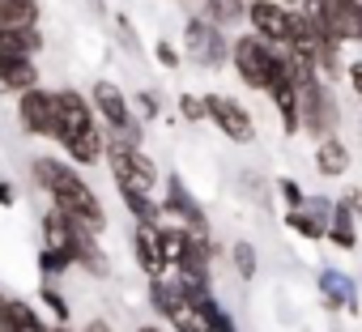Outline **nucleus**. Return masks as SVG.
<instances>
[{"mask_svg": "<svg viewBox=\"0 0 362 332\" xmlns=\"http://www.w3.org/2000/svg\"><path fill=\"white\" fill-rule=\"evenodd\" d=\"M136 332H162V328H153V324H145V328H136Z\"/></svg>", "mask_w": 362, "mask_h": 332, "instance_id": "obj_38", "label": "nucleus"}, {"mask_svg": "<svg viewBox=\"0 0 362 332\" xmlns=\"http://www.w3.org/2000/svg\"><path fill=\"white\" fill-rule=\"evenodd\" d=\"M184 52L201 69H218V64L230 60V43H226L222 26L209 22V18H188V26H184Z\"/></svg>", "mask_w": 362, "mask_h": 332, "instance_id": "obj_6", "label": "nucleus"}, {"mask_svg": "<svg viewBox=\"0 0 362 332\" xmlns=\"http://www.w3.org/2000/svg\"><path fill=\"white\" fill-rule=\"evenodd\" d=\"M141 111H145L149 119H158V98H153V94H141Z\"/></svg>", "mask_w": 362, "mask_h": 332, "instance_id": "obj_34", "label": "nucleus"}, {"mask_svg": "<svg viewBox=\"0 0 362 332\" xmlns=\"http://www.w3.org/2000/svg\"><path fill=\"white\" fill-rule=\"evenodd\" d=\"M205 18H209V22H218V26L226 30L230 22L247 18V0H205Z\"/></svg>", "mask_w": 362, "mask_h": 332, "instance_id": "obj_25", "label": "nucleus"}, {"mask_svg": "<svg viewBox=\"0 0 362 332\" xmlns=\"http://www.w3.org/2000/svg\"><path fill=\"white\" fill-rule=\"evenodd\" d=\"M0 332H52V328L30 311V302L0 290Z\"/></svg>", "mask_w": 362, "mask_h": 332, "instance_id": "obj_14", "label": "nucleus"}, {"mask_svg": "<svg viewBox=\"0 0 362 332\" xmlns=\"http://www.w3.org/2000/svg\"><path fill=\"white\" fill-rule=\"evenodd\" d=\"M35 179H39V188L52 196V209H60L69 222H77V226L90 230V235H103V230H107V209H103V201L94 196V188L73 171V166H64V162H56V158H39V162H35Z\"/></svg>", "mask_w": 362, "mask_h": 332, "instance_id": "obj_1", "label": "nucleus"}, {"mask_svg": "<svg viewBox=\"0 0 362 332\" xmlns=\"http://www.w3.org/2000/svg\"><path fill=\"white\" fill-rule=\"evenodd\" d=\"M358 5H362V0H358Z\"/></svg>", "mask_w": 362, "mask_h": 332, "instance_id": "obj_40", "label": "nucleus"}, {"mask_svg": "<svg viewBox=\"0 0 362 332\" xmlns=\"http://www.w3.org/2000/svg\"><path fill=\"white\" fill-rule=\"evenodd\" d=\"M0 85L13 90V94L35 90V85H39V69H35V60H13V64H5V69H0Z\"/></svg>", "mask_w": 362, "mask_h": 332, "instance_id": "obj_23", "label": "nucleus"}, {"mask_svg": "<svg viewBox=\"0 0 362 332\" xmlns=\"http://www.w3.org/2000/svg\"><path fill=\"white\" fill-rule=\"evenodd\" d=\"M269 98L277 102L286 132H298V128H303V124H298V81H290V85H273V90H269Z\"/></svg>", "mask_w": 362, "mask_h": 332, "instance_id": "obj_24", "label": "nucleus"}, {"mask_svg": "<svg viewBox=\"0 0 362 332\" xmlns=\"http://www.w3.org/2000/svg\"><path fill=\"white\" fill-rule=\"evenodd\" d=\"M349 85H354L358 98H362V64H349Z\"/></svg>", "mask_w": 362, "mask_h": 332, "instance_id": "obj_35", "label": "nucleus"}, {"mask_svg": "<svg viewBox=\"0 0 362 332\" xmlns=\"http://www.w3.org/2000/svg\"><path fill=\"white\" fill-rule=\"evenodd\" d=\"M132 251H136V264H141L149 277H158V273H166V268H170V264H166V251H162V230H158V226L136 222Z\"/></svg>", "mask_w": 362, "mask_h": 332, "instance_id": "obj_12", "label": "nucleus"}, {"mask_svg": "<svg viewBox=\"0 0 362 332\" xmlns=\"http://www.w3.org/2000/svg\"><path fill=\"white\" fill-rule=\"evenodd\" d=\"M328 239L337 243V247H358V235H354V201H341L337 209H332V226H328Z\"/></svg>", "mask_w": 362, "mask_h": 332, "instance_id": "obj_22", "label": "nucleus"}, {"mask_svg": "<svg viewBox=\"0 0 362 332\" xmlns=\"http://www.w3.org/2000/svg\"><path fill=\"white\" fill-rule=\"evenodd\" d=\"M298 124L303 132H311L315 141L332 136V124H337V111H332V98L320 81V73L311 77H298Z\"/></svg>", "mask_w": 362, "mask_h": 332, "instance_id": "obj_5", "label": "nucleus"}, {"mask_svg": "<svg viewBox=\"0 0 362 332\" xmlns=\"http://www.w3.org/2000/svg\"><path fill=\"white\" fill-rule=\"evenodd\" d=\"M94 111L115 128V136L119 132H128L136 119H132V107H128V98L119 94V85H111V81H98L94 85Z\"/></svg>", "mask_w": 362, "mask_h": 332, "instance_id": "obj_11", "label": "nucleus"}, {"mask_svg": "<svg viewBox=\"0 0 362 332\" xmlns=\"http://www.w3.org/2000/svg\"><path fill=\"white\" fill-rule=\"evenodd\" d=\"M286 226H290V230H298L303 239H328V230H324L307 209H290V213H286Z\"/></svg>", "mask_w": 362, "mask_h": 332, "instance_id": "obj_26", "label": "nucleus"}, {"mask_svg": "<svg viewBox=\"0 0 362 332\" xmlns=\"http://www.w3.org/2000/svg\"><path fill=\"white\" fill-rule=\"evenodd\" d=\"M39 47H43V39H39L35 26H26V30H0V69L13 64V60H30Z\"/></svg>", "mask_w": 362, "mask_h": 332, "instance_id": "obj_17", "label": "nucleus"}, {"mask_svg": "<svg viewBox=\"0 0 362 332\" xmlns=\"http://www.w3.org/2000/svg\"><path fill=\"white\" fill-rule=\"evenodd\" d=\"M320 294H324L328 311H358V285L345 273H337V268L320 273Z\"/></svg>", "mask_w": 362, "mask_h": 332, "instance_id": "obj_15", "label": "nucleus"}, {"mask_svg": "<svg viewBox=\"0 0 362 332\" xmlns=\"http://www.w3.org/2000/svg\"><path fill=\"white\" fill-rule=\"evenodd\" d=\"M77 264H81L86 273H94V277H107V273H111V260H107V251L98 247V235H90V230L77 235Z\"/></svg>", "mask_w": 362, "mask_h": 332, "instance_id": "obj_20", "label": "nucleus"}, {"mask_svg": "<svg viewBox=\"0 0 362 332\" xmlns=\"http://www.w3.org/2000/svg\"><path fill=\"white\" fill-rule=\"evenodd\" d=\"M230 260H235V273H239L243 281L256 277V247H252V243H235V247H230Z\"/></svg>", "mask_w": 362, "mask_h": 332, "instance_id": "obj_27", "label": "nucleus"}, {"mask_svg": "<svg viewBox=\"0 0 362 332\" xmlns=\"http://www.w3.org/2000/svg\"><path fill=\"white\" fill-rule=\"evenodd\" d=\"M166 213H175L179 226H188L192 235H209V218H205V209L197 205V196L184 188V179H179V175H170V184H166Z\"/></svg>", "mask_w": 362, "mask_h": 332, "instance_id": "obj_10", "label": "nucleus"}, {"mask_svg": "<svg viewBox=\"0 0 362 332\" xmlns=\"http://www.w3.org/2000/svg\"><path fill=\"white\" fill-rule=\"evenodd\" d=\"M179 115H184L188 124H209V107H205V98H197V94H184V98H179Z\"/></svg>", "mask_w": 362, "mask_h": 332, "instance_id": "obj_28", "label": "nucleus"}, {"mask_svg": "<svg viewBox=\"0 0 362 332\" xmlns=\"http://www.w3.org/2000/svg\"><path fill=\"white\" fill-rule=\"evenodd\" d=\"M277 192L286 196V205H290V209H303V205H307V196H303V188H298L294 179H277Z\"/></svg>", "mask_w": 362, "mask_h": 332, "instance_id": "obj_29", "label": "nucleus"}, {"mask_svg": "<svg viewBox=\"0 0 362 332\" xmlns=\"http://www.w3.org/2000/svg\"><path fill=\"white\" fill-rule=\"evenodd\" d=\"M86 332H111V324H107V319H90Z\"/></svg>", "mask_w": 362, "mask_h": 332, "instance_id": "obj_37", "label": "nucleus"}, {"mask_svg": "<svg viewBox=\"0 0 362 332\" xmlns=\"http://www.w3.org/2000/svg\"><path fill=\"white\" fill-rule=\"evenodd\" d=\"M43 302H47V307H52V311H56V319H60V324H64V319H69V302H64V298H60V294H56V290H52V285H47V290H43Z\"/></svg>", "mask_w": 362, "mask_h": 332, "instance_id": "obj_31", "label": "nucleus"}, {"mask_svg": "<svg viewBox=\"0 0 362 332\" xmlns=\"http://www.w3.org/2000/svg\"><path fill=\"white\" fill-rule=\"evenodd\" d=\"M328 22L341 35V43H362V5L358 0H324Z\"/></svg>", "mask_w": 362, "mask_h": 332, "instance_id": "obj_16", "label": "nucleus"}, {"mask_svg": "<svg viewBox=\"0 0 362 332\" xmlns=\"http://www.w3.org/2000/svg\"><path fill=\"white\" fill-rule=\"evenodd\" d=\"M230 64H235V73L252 85V90H273V81L281 77V47L277 43H269V39H260L256 30H247V35H239L235 43H230Z\"/></svg>", "mask_w": 362, "mask_h": 332, "instance_id": "obj_3", "label": "nucleus"}, {"mask_svg": "<svg viewBox=\"0 0 362 332\" xmlns=\"http://www.w3.org/2000/svg\"><path fill=\"white\" fill-rule=\"evenodd\" d=\"M18 115H22L26 132H35V136H56V128H60L56 94H52V90H39V85L18 94Z\"/></svg>", "mask_w": 362, "mask_h": 332, "instance_id": "obj_9", "label": "nucleus"}, {"mask_svg": "<svg viewBox=\"0 0 362 332\" xmlns=\"http://www.w3.org/2000/svg\"><path fill=\"white\" fill-rule=\"evenodd\" d=\"M0 205H18V192H13V184H5V179H0Z\"/></svg>", "mask_w": 362, "mask_h": 332, "instance_id": "obj_33", "label": "nucleus"}, {"mask_svg": "<svg viewBox=\"0 0 362 332\" xmlns=\"http://www.w3.org/2000/svg\"><path fill=\"white\" fill-rule=\"evenodd\" d=\"M56 115H60V128H56V141L64 145V153L73 162H98L103 158V132L94 124V107L77 94V90H56Z\"/></svg>", "mask_w": 362, "mask_h": 332, "instance_id": "obj_2", "label": "nucleus"}, {"mask_svg": "<svg viewBox=\"0 0 362 332\" xmlns=\"http://www.w3.org/2000/svg\"><path fill=\"white\" fill-rule=\"evenodd\" d=\"M247 22L260 39L269 43H290V30H294V9L286 0H247Z\"/></svg>", "mask_w": 362, "mask_h": 332, "instance_id": "obj_8", "label": "nucleus"}, {"mask_svg": "<svg viewBox=\"0 0 362 332\" xmlns=\"http://www.w3.org/2000/svg\"><path fill=\"white\" fill-rule=\"evenodd\" d=\"M39 26V0H0V30Z\"/></svg>", "mask_w": 362, "mask_h": 332, "instance_id": "obj_19", "label": "nucleus"}, {"mask_svg": "<svg viewBox=\"0 0 362 332\" xmlns=\"http://www.w3.org/2000/svg\"><path fill=\"white\" fill-rule=\"evenodd\" d=\"M153 52H158V64H162V69H179V52H175V43L158 39V47H153Z\"/></svg>", "mask_w": 362, "mask_h": 332, "instance_id": "obj_30", "label": "nucleus"}, {"mask_svg": "<svg viewBox=\"0 0 362 332\" xmlns=\"http://www.w3.org/2000/svg\"><path fill=\"white\" fill-rule=\"evenodd\" d=\"M77 235H81V226H77V222H69L60 209H52V213L43 218V247H52V251L69 256L73 264H77Z\"/></svg>", "mask_w": 362, "mask_h": 332, "instance_id": "obj_13", "label": "nucleus"}, {"mask_svg": "<svg viewBox=\"0 0 362 332\" xmlns=\"http://www.w3.org/2000/svg\"><path fill=\"white\" fill-rule=\"evenodd\" d=\"M52 332H69V328H64V324H56V328H52Z\"/></svg>", "mask_w": 362, "mask_h": 332, "instance_id": "obj_39", "label": "nucleus"}, {"mask_svg": "<svg viewBox=\"0 0 362 332\" xmlns=\"http://www.w3.org/2000/svg\"><path fill=\"white\" fill-rule=\"evenodd\" d=\"M315 171H320L324 179H337V175L349 171V149H345L337 136H324V141H320V149H315Z\"/></svg>", "mask_w": 362, "mask_h": 332, "instance_id": "obj_18", "label": "nucleus"}, {"mask_svg": "<svg viewBox=\"0 0 362 332\" xmlns=\"http://www.w3.org/2000/svg\"><path fill=\"white\" fill-rule=\"evenodd\" d=\"M119 196H124V205H128V213H132L136 222H145V226H158V222H162V205L153 201V192H132V188H119Z\"/></svg>", "mask_w": 362, "mask_h": 332, "instance_id": "obj_21", "label": "nucleus"}, {"mask_svg": "<svg viewBox=\"0 0 362 332\" xmlns=\"http://www.w3.org/2000/svg\"><path fill=\"white\" fill-rule=\"evenodd\" d=\"M107 162H111V175L119 188H132V192H153L158 188V166L141 153V145H128V141H111L107 145Z\"/></svg>", "mask_w": 362, "mask_h": 332, "instance_id": "obj_4", "label": "nucleus"}, {"mask_svg": "<svg viewBox=\"0 0 362 332\" xmlns=\"http://www.w3.org/2000/svg\"><path fill=\"white\" fill-rule=\"evenodd\" d=\"M205 107H209V124L226 141H235V145H252L256 141V119H252V111L243 102H235L226 94H205Z\"/></svg>", "mask_w": 362, "mask_h": 332, "instance_id": "obj_7", "label": "nucleus"}, {"mask_svg": "<svg viewBox=\"0 0 362 332\" xmlns=\"http://www.w3.org/2000/svg\"><path fill=\"white\" fill-rule=\"evenodd\" d=\"M115 35H119V39H124V47H128V52H132V56H136V52H141V43H136V35H132V26H128V18H119V22H115Z\"/></svg>", "mask_w": 362, "mask_h": 332, "instance_id": "obj_32", "label": "nucleus"}, {"mask_svg": "<svg viewBox=\"0 0 362 332\" xmlns=\"http://www.w3.org/2000/svg\"><path fill=\"white\" fill-rule=\"evenodd\" d=\"M209 332H235V319H230V315H226V311H222V315H218V324H214V328H209Z\"/></svg>", "mask_w": 362, "mask_h": 332, "instance_id": "obj_36", "label": "nucleus"}]
</instances>
